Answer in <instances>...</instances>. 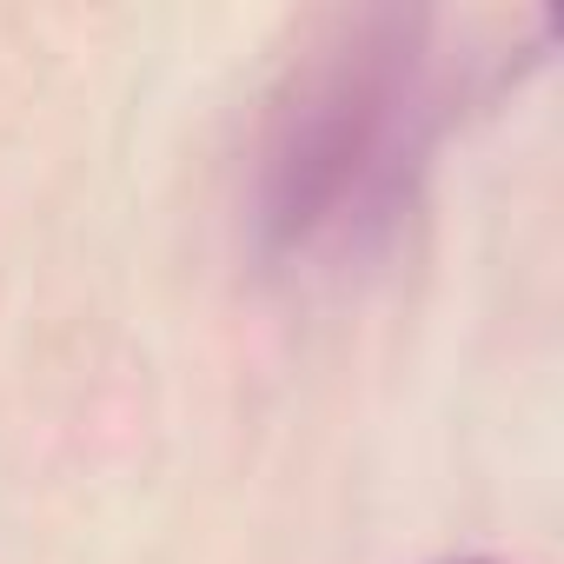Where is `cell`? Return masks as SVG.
Wrapping results in <instances>:
<instances>
[{"label": "cell", "mask_w": 564, "mask_h": 564, "mask_svg": "<svg viewBox=\"0 0 564 564\" xmlns=\"http://www.w3.org/2000/svg\"><path fill=\"white\" fill-rule=\"evenodd\" d=\"M458 564H491V557H458Z\"/></svg>", "instance_id": "obj_1"}]
</instances>
